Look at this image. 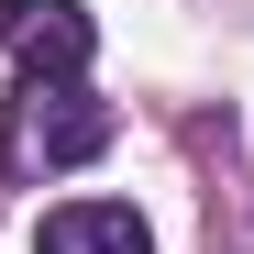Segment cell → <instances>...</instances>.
I'll use <instances>...</instances> for the list:
<instances>
[{
	"mask_svg": "<svg viewBox=\"0 0 254 254\" xmlns=\"http://www.w3.org/2000/svg\"><path fill=\"white\" fill-rule=\"evenodd\" d=\"M33 254H155V232H144L122 199H66V210H45Z\"/></svg>",
	"mask_w": 254,
	"mask_h": 254,
	"instance_id": "obj_3",
	"label": "cell"
},
{
	"mask_svg": "<svg viewBox=\"0 0 254 254\" xmlns=\"http://www.w3.org/2000/svg\"><path fill=\"white\" fill-rule=\"evenodd\" d=\"M0 45L22 56V77H77L100 33H89L77 0H0Z\"/></svg>",
	"mask_w": 254,
	"mask_h": 254,
	"instance_id": "obj_2",
	"label": "cell"
},
{
	"mask_svg": "<svg viewBox=\"0 0 254 254\" xmlns=\"http://www.w3.org/2000/svg\"><path fill=\"white\" fill-rule=\"evenodd\" d=\"M111 144V100H89V77H22L11 122H0V166L11 177H56Z\"/></svg>",
	"mask_w": 254,
	"mask_h": 254,
	"instance_id": "obj_1",
	"label": "cell"
}]
</instances>
